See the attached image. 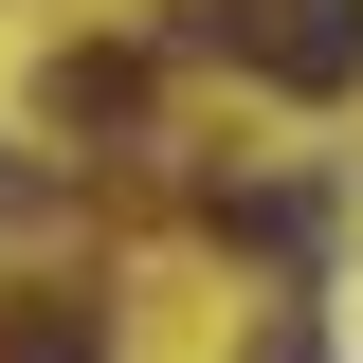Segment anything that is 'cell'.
Masks as SVG:
<instances>
[{"label":"cell","mask_w":363,"mask_h":363,"mask_svg":"<svg viewBox=\"0 0 363 363\" xmlns=\"http://www.w3.org/2000/svg\"><path fill=\"white\" fill-rule=\"evenodd\" d=\"M200 55H236V73H272V91H363V0H200L182 18Z\"/></svg>","instance_id":"cell-1"},{"label":"cell","mask_w":363,"mask_h":363,"mask_svg":"<svg viewBox=\"0 0 363 363\" xmlns=\"http://www.w3.org/2000/svg\"><path fill=\"white\" fill-rule=\"evenodd\" d=\"M0 363H109L91 309H0Z\"/></svg>","instance_id":"cell-3"},{"label":"cell","mask_w":363,"mask_h":363,"mask_svg":"<svg viewBox=\"0 0 363 363\" xmlns=\"http://www.w3.org/2000/svg\"><path fill=\"white\" fill-rule=\"evenodd\" d=\"M255 363H309V327H272V345H255Z\"/></svg>","instance_id":"cell-4"},{"label":"cell","mask_w":363,"mask_h":363,"mask_svg":"<svg viewBox=\"0 0 363 363\" xmlns=\"http://www.w3.org/2000/svg\"><path fill=\"white\" fill-rule=\"evenodd\" d=\"M55 128H145V55H55Z\"/></svg>","instance_id":"cell-2"}]
</instances>
